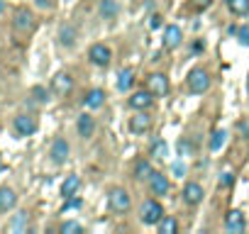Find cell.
I'll list each match as a JSON object with an SVG mask.
<instances>
[{
    "mask_svg": "<svg viewBox=\"0 0 249 234\" xmlns=\"http://www.w3.org/2000/svg\"><path fill=\"white\" fill-rule=\"evenodd\" d=\"M149 190H152V195H166L169 190H171V183H169V178L164 176V173H159V171H154L152 173V178H149Z\"/></svg>",
    "mask_w": 249,
    "mask_h": 234,
    "instance_id": "cell-14",
    "label": "cell"
},
{
    "mask_svg": "<svg viewBox=\"0 0 249 234\" xmlns=\"http://www.w3.org/2000/svg\"><path fill=\"white\" fill-rule=\"evenodd\" d=\"M35 25H37V20H35L32 10H27V8H18V10H15V15H13V27H15V32L27 34V32L35 30Z\"/></svg>",
    "mask_w": 249,
    "mask_h": 234,
    "instance_id": "cell-4",
    "label": "cell"
},
{
    "mask_svg": "<svg viewBox=\"0 0 249 234\" xmlns=\"http://www.w3.org/2000/svg\"><path fill=\"white\" fill-rule=\"evenodd\" d=\"M61 232H64V234H71V232H76V234H78V232H83V227H81L78 222L69 219V222H64V224H61Z\"/></svg>",
    "mask_w": 249,
    "mask_h": 234,
    "instance_id": "cell-31",
    "label": "cell"
},
{
    "mask_svg": "<svg viewBox=\"0 0 249 234\" xmlns=\"http://www.w3.org/2000/svg\"><path fill=\"white\" fill-rule=\"evenodd\" d=\"M8 229H10V232H15V234H22V232L27 229V212L22 210V212H18V215H13V219H10V224H8Z\"/></svg>",
    "mask_w": 249,
    "mask_h": 234,
    "instance_id": "cell-24",
    "label": "cell"
},
{
    "mask_svg": "<svg viewBox=\"0 0 249 234\" xmlns=\"http://www.w3.org/2000/svg\"><path fill=\"white\" fill-rule=\"evenodd\" d=\"M76 127H78V134H81L83 139H88V137L95 132V117H93V115H88V112H83V115L78 117Z\"/></svg>",
    "mask_w": 249,
    "mask_h": 234,
    "instance_id": "cell-17",
    "label": "cell"
},
{
    "mask_svg": "<svg viewBox=\"0 0 249 234\" xmlns=\"http://www.w3.org/2000/svg\"><path fill=\"white\" fill-rule=\"evenodd\" d=\"M154 93L149 90V88H144V90H135L132 95H130V100H127V105L132 107V110H149L152 105H154Z\"/></svg>",
    "mask_w": 249,
    "mask_h": 234,
    "instance_id": "cell-7",
    "label": "cell"
},
{
    "mask_svg": "<svg viewBox=\"0 0 249 234\" xmlns=\"http://www.w3.org/2000/svg\"><path fill=\"white\" fill-rule=\"evenodd\" d=\"M237 30H239L237 25H230V27H227V34H230V37H237Z\"/></svg>",
    "mask_w": 249,
    "mask_h": 234,
    "instance_id": "cell-40",
    "label": "cell"
},
{
    "mask_svg": "<svg viewBox=\"0 0 249 234\" xmlns=\"http://www.w3.org/2000/svg\"><path fill=\"white\" fill-rule=\"evenodd\" d=\"M237 39H239L242 47H249V25H242V27L237 30Z\"/></svg>",
    "mask_w": 249,
    "mask_h": 234,
    "instance_id": "cell-32",
    "label": "cell"
},
{
    "mask_svg": "<svg viewBox=\"0 0 249 234\" xmlns=\"http://www.w3.org/2000/svg\"><path fill=\"white\" fill-rule=\"evenodd\" d=\"M232 183H234V171H232V168H225V171L220 173V185H222V188H230Z\"/></svg>",
    "mask_w": 249,
    "mask_h": 234,
    "instance_id": "cell-29",
    "label": "cell"
},
{
    "mask_svg": "<svg viewBox=\"0 0 249 234\" xmlns=\"http://www.w3.org/2000/svg\"><path fill=\"white\" fill-rule=\"evenodd\" d=\"M210 3H213V0H191V8L198 10V13H203V10L210 8Z\"/></svg>",
    "mask_w": 249,
    "mask_h": 234,
    "instance_id": "cell-34",
    "label": "cell"
},
{
    "mask_svg": "<svg viewBox=\"0 0 249 234\" xmlns=\"http://www.w3.org/2000/svg\"><path fill=\"white\" fill-rule=\"evenodd\" d=\"M237 130H239L242 139H247V142H249V122H244V120H242V122L237 125Z\"/></svg>",
    "mask_w": 249,
    "mask_h": 234,
    "instance_id": "cell-37",
    "label": "cell"
},
{
    "mask_svg": "<svg viewBox=\"0 0 249 234\" xmlns=\"http://www.w3.org/2000/svg\"><path fill=\"white\" fill-rule=\"evenodd\" d=\"M181 42H183L181 27H178V25H166V27H164V37H161L164 49H176V47H181Z\"/></svg>",
    "mask_w": 249,
    "mask_h": 234,
    "instance_id": "cell-10",
    "label": "cell"
},
{
    "mask_svg": "<svg viewBox=\"0 0 249 234\" xmlns=\"http://www.w3.org/2000/svg\"><path fill=\"white\" fill-rule=\"evenodd\" d=\"M69 142L66 139H54V144H52V151H49V156H52V161L56 164V166H61V164H66V159H69Z\"/></svg>",
    "mask_w": 249,
    "mask_h": 234,
    "instance_id": "cell-13",
    "label": "cell"
},
{
    "mask_svg": "<svg viewBox=\"0 0 249 234\" xmlns=\"http://www.w3.org/2000/svg\"><path fill=\"white\" fill-rule=\"evenodd\" d=\"M152 125H154V120L147 110H135V115L130 117V132H135V134H147L152 130Z\"/></svg>",
    "mask_w": 249,
    "mask_h": 234,
    "instance_id": "cell-5",
    "label": "cell"
},
{
    "mask_svg": "<svg viewBox=\"0 0 249 234\" xmlns=\"http://www.w3.org/2000/svg\"><path fill=\"white\" fill-rule=\"evenodd\" d=\"M13 127H15V132L20 134V137H30V134H35L37 132V120L32 115H18L15 117V122H13Z\"/></svg>",
    "mask_w": 249,
    "mask_h": 234,
    "instance_id": "cell-9",
    "label": "cell"
},
{
    "mask_svg": "<svg viewBox=\"0 0 249 234\" xmlns=\"http://www.w3.org/2000/svg\"><path fill=\"white\" fill-rule=\"evenodd\" d=\"M0 173H3V161H0Z\"/></svg>",
    "mask_w": 249,
    "mask_h": 234,
    "instance_id": "cell-42",
    "label": "cell"
},
{
    "mask_svg": "<svg viewBox=\"0 0 249 234\" xmlns=\"http://www.w3.org/2000/svg\"><path fill=\"white\" fill-rule=\"evenodd\" d=\"M107 207H110L112 212H117V215L127 212V210L132 207V198H130V193L124 190V188H112V190L107 193Z\"/></svg>",
    "mask_w": 249,
    "mask_h": 234,
    "instance_id": "cell-3",
    "label": "cell"
},
{
    "mask_svg": "<svg viewBox=\"0 0 249 234\" xmlns=\"http://www.w3.org/2000/svg\"><path fill=\"white\" fill-rule=\"evenodd\" d=\"M178 154H181V156H191V154H193V147L188 144V139H181V142H178Z\"/></svg>",
    "mask_w": 249,
    "mask_h": 234,
    "instance_id": "cell-35",
    "label": "cell"
},
{
    "mask_svg": "<svg viewBox=\"0 0 249 234\" xmlns=\"http://www.w3.org/2000/svg\"><path fill=\"white\" fill-rule=\"evenodd\" d=\"M171 171H174V176H176V178H181V176L186 173V166H183L181 161H176V164L171 166Z\"/></svg>",
    "mask_w": 249,
    "mask_h": 234,
    "instance_id": "cell-38",
    "label": "cell"
},
{
    "mask_svg": "<svg viewBox=\"0 0 249 234\" xmlns=\"http://www.w3.org/2000/svg\"><path fill=\"white\" fill-rule=\"evenodd\" d=\"M98 13L103 20H115L120 15V3L117 0H100L98 3Z\"/></svg>",
    "mask_w": 249,
    "mask_h": 234,
    "instance_id": "cell-18",
    "label": "cell"
},
{
    "mask_svg": "<svg viewBox=\"0 0 249 234\" xmlns=\"http://www.w3.org/2000/svg\"><path fill=\"white\" fill-rule=\"evenodd\" d=\"M132 173H135V181H149L152 173H154V168H152V164L147 159H140V161H135Z\"/></svg>",
    "mask_w": 249,
    "mask_h": 234,
    "instance_id": "cell-19",
    "label": "cell"
},
{
    "mask_svg": "<svg viewBox=\"0 0 249 234\" xmlns=\"http://www.w3.org/2000/svg\"><path fill=\"white\" fill-rule=\"evenodd\" d=\"M78 188H81V178H78L76 173H73V176H66L64 183H61V195H64V198H71V195L78 193Z\"/></svg>",
    "mask_w": 249,
    "mask_h": 234,
    "instance_id": "cell-22",
    "label": "cell"
},
{
    "mask_svg": "<svg viewBox=\"0 0 249 234\" xmlns=\"http://www.w3.org/2000/svg\"><path fill=\"white\" fill-rule=\"evenodd\" d=\"M147 25H149V30H159V27L164 25V22H161V15H152Z\"/></svg>",
    "mask_w": 249,
    "mask_h": 234,
    "instance_id": "cell-36",
    "label": "cell"
},
{
    "mask_svg": "<svg viewBox=\"0 0 249 234\" xmlns=\"http://www.w3.org/2000/svg\"><path fill=\"white\" fill-rule=\"evenodd\" d=\"M210 71L208 68H193L191 73H188V90L193 93V95H203L208 88H210Z\"/></svg>",
    "mask_w": 249,
    "mask_h": 234,
    "instance_id": "cell-2",
    "label": "cell"
},
{
    "mask_svg": "<svg viewBox=\"0 0 249 234\" xmlns=\"http://www.w3.org/2000/svg\"><path fill=\"white\" fill-rule=\"evenodd\" d=\"M149 151H152L154 159H161V161H164V159L169 156V144H166L164 139H157V142H152V149H149Z\"/></svg>",
    "mask_w": 249,
    "mask_h": 234,
    "instance_id": "cell-27",
    "label": "cell"
},
{
    "mask_svg": "<svg viewBox=\"0 0 249 234\" xmlns=\"http://www.w3.org/2000/svg\"><path fill=\"white\" fill-rule=\"evenodd\" d=\"M83 202H81V198H76V195H71V198H66V205H64V212L66 210H78Z\"/></svg>",
    "mask_w": 249,
    "mask_h": 234,
    "instance_id": "cell-33",
    "label": "cell"
},
{
    "mask_svg": "<svg viewBox=\"0 0 249 234\" xmlns=\"http://www.w3.org/2000/svg\"><path fill=\"white\" fill-rule=\"evenodd\" d=\"M88 59H90L93 66L105 68V66H110V61H112V49H110L107 44H93V47L88 49Z\"/></svg>",
    "mask_w": 249,
    "mask_h": 234,
    "instance_id": "cell-6",
    "label": "cell"
},
{
    "mask_svg": "<svg viewBox=\"0 0 249 234\" xmlns=\"http://www.w3.org/2000/svg\"><path fill=\"white\" fill-rule=\"evenodd\" d=\"M161 217H164V205H161L159 200L149 198V200H144V202L140 205V222H142V224L157 227V224L161 222Z\"/></svg>",
    "mask_w": 249,
    "mask_h": 234,
    "instance_id": "cell-1",
    "label": "cell"
},
{
    "mask_svg": "<svg viewBox=\"0 0 249 234\" xmlns=\"http://www.w3.org/2000/svg\"><path fill=\"white\" fill-rule=\"evenodd\" d=\"M59 44L61 47H73L76 44V27H71V25H64L61 30H59Z\"/></svg>",
    "mask_w": 249,
    "mask_h": 234,
    "instance_id": "cell-23",
    "label": "cell"
},
{
    "mask_svg": "<svg viewBox=\"0 0 249 234\" xmlns=\"http://www.w3.org/2000/svg\"><path fill=\"white\" fill-rule=\"evenodd\" d=\"M147 88H149L157 98H161V95L169 93V78H166L164 73H149V76H147Z\"/></svg>",
    "mask_w": 249,
    "mask_h": 234,
    "instance_id": "cell-11",
    "label": "cell"
},
{
    "mask_svg": "<svg viewBox=\"0 0 249 234\" xmlns=\"http://www.w3.org/2000/svg\"><path fill=\"white\" fill-rule=\"evenodd\" d=\"M225 229H227V232H244V229H247L244 215H242L239 210H230L227 217H225Z\"/></svg>",
    "mask_w": 249,
    "mask_h": 234,
    "instance_id": "cell-15",
    "label": "cell"
},
{
    "mask_svg": "<svg viewBox=\"0 0 249 234\" xmlns=\"http://www.w3.org/2000/svg\"><path fill=\"white\" fill-rule=\"evenodd\" d=\"M71 88H73V78H71V73L61 71V73H56V76L52 78V90H54L56 95H69Z\"/></svg>",
    "mask_w": 249,
    "mask_h": 234,
    "instance_id": "cell-12",
    "label": "cell"
},
{
    "mask_svg": "<svg viewBox=\"0 0 249 234\" xmlns=\"http://www.w3.org/2000/svg\"><path fill=\"white\" fill-rule=\"evenodd\" d=\"M157 229H159L161 234H176V232H178V222H176V217L164 215V217H161V222L157 224Z\"/></svg>",
    "mask_w": 249,
    "mask_h": 234,
    "instance_id": "cell-25",
    "label": "cell"
},
{
    "mask_svg": "<svg viewBox=\"0 0 249 234\" xmlns=\"http://www.w3.org/2000/svg\"><path fill=\"white\" fill-rule=\"evenodd\" d=\"M181 195H183V202L186 205H200L203 198H205V190H203V185L198 181H188L183 185V193Z\"/></svg>",
    "mask_w": 249,
    "mask_h": 234,
    "instance_id": "cell-8",
    "label": "cell"
},
{
    "mask_svg": "<svg viewBox=\"0 0 249 234\" xmlns=\"http://www.w3.org/2000/svg\"><path fill=\"white\" fill-rule=\"evenodd\" d=\"M83 105H86L88 110H100V107L105 105V90L90 88V90L86 93V98H83Z\"/></svg>",
    "mask_w": 249,
    "mask_h": 234,
    "instance_id": "cell-16",
    "label": "cell"
},
{
    "mask_svg": "<svg viewBox=\"0 0 249 234\" xmlns=\"http://www.w3.org/2000/svg\"><path fill=\"white\" fill-rule=\"evenodd\" d=\"M247 93H249V78H247Z\"/></svg>",
    "mask_w": 249,
    "mask_h": 234,
    "instance_id": "cell-41",
    "label": "cell"
},
{
    "mask_svg": "<svg viewBox=\"0 0 249 234\" xmlns=\"http://www.w3.org/2000/svg\"><path fill=\"white\" fill-rule=\"evenodd\" d=\"M132 85H135V71H132V68H122V71L117 73V90L127 93Z\"/></svg>",
    "mask_w": 249,
    "mask_h": 234,
    "instance_id": "cell-21",
    "label": "cell"
},
{
    "mask_svg": "<svg viewBox=\"0 0 249 234\" xmlns=\"http://www.w3.org/2000/svg\"><path fill=\"white\" fill-rule=\"evenodd\" d=\"M15 202H18V195H15L13 188H8V185H5V188H0V212L13 210Z\"/></svg>",
    "mask_w": 249,
    "mask_h": 234,
    "instance_id": "cell-20",
    "label": "cell"
},
{
    "mask_svg": "<svg viewBox=\"0 0 249 234\" xmlns=\"http://www.w3.org/2000/svg\"><path fill=\"white\" fill-rule=\"evenodd\" d=\"M225 142H227V132H225V130H215L213 137H210V142H208V149H210V151H220Z\"/></svg>",
    "mask_w": 249,
    "mask_h": 234,
    "instance_id": "cell-26",
    "label": "cell"
},
{
    "mask_svg": "<svg viewBox=\"0 0 249 234\" xmlns=\"http://www.w3.org/2000/svg\"><path fill=\"white\" fill-rule=\"evenodd\" d=\"M35 5H37V8H42V10H52V8H54L52 0H35Z\"/></svg>",
    "mask_w": 249,
    "mask_h": 234,
    "instance_id": "cell-39",
    "label": "cell"
},
{
    "mask_svg": "<svg viewBox=\"0 0 249 234\" xmlns=\"http://www.w3.org/2000/svg\"><path fill=\"white\" fill-rule=\"evenodd\" d=\"M32 95H35L37 102H47V100H49V93H47V88H42V85H35V88H32Z\"/></svg>",
    "mask_w": 249,
    "mask_h": 234,
    "instance_id": "cell-30",
    "label": "cell"
},
{
    "mask_svg": "<svg viewBox=\"0 0 249 234\" xmlns=\"http://www.w3.org/2000/svg\"><path fill=\"white\" fill-rule=\"evenodd\" d=\"M227 8L234 15H249V0H227Z\"/></svg>",
    "mask_w": 249,
    "mask_h": 234,
    "instance_id": "cell-28",
    "label": "cell"
}]
</instances>
